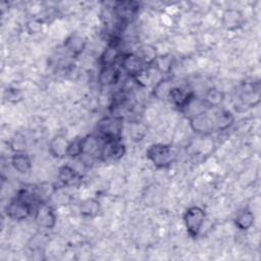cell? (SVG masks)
Instances as JSON below:
<instances>
[{"label": "cell", "mask_w": 261, "mask_h": 261, "mask_svg": "<svg viewBox=\"0 0 261 261\" xmlns=\"http://www.w3.org/2000/svg\"><path fill=\"white\" fill-rule=\"evenodd\" d=\"M123 127V117L111 115L103 117L97 124L98 138L106 141H120Z\"/></svg>", "instance_id": "cell-1"}, {"label": "cell", "mask_w": 261, "mask_h": 261, "mask_svg": "<svg viewBox=\"0 0 261 261\" xmlns=\"http://www.w3.org/2000/svg\"><path fill=\"white\" fill-rule=\"evenodd\" d=\"M146 156L158 168L169 166L174 159L172 148L165 144L151 145L146 151Z\"/></svg>", "instance_id": "cell-2"}, {"label": "cell", "mask_w": 261, "mask_h": 261, "mask_svg": "<svg viewBox=\"0 0 261 261\" xmlns=\"http://www.w3.org/2000/svg\"><path fill=\"white\" fill-rule=\"evenodd\" d=\"M206 218L205 211L199 206H192L184 214V221L190 237H198Z\"/></svg>", "instance_id": "cell-3"}, {"label": "cell", "mask_w": 261, "mask_h": 261, "mask_svg": "<svg viewBox=\"0 0 261 261\" xmlns=\"http://www.w3.org/2000/svg\"><path fill=\"white\" fill-rule=\"evenodd\" d=\"M125 154V146L120 141H106L99 153L104 162H113L121 159Z\"/></svg>", "instance_id": "cell-4"}, {"label": "cell", "mask_w": 261, "mask_h": 261, "mask_svg": "<svg viewBox=\"0 0 261 261\" xmlns=\"http://www.w3.org/2000/svg\"><path fill=\"white\" fill-rule=\"evenodd\" d=\"M35 221L43 228L51 229L56 223V215L53 208L46 203H40L35 209Z\"/></svg>", "instance_id": "cell-5"}, {"label": "cell", "mask_w": 261, "mask_h": 261, "mask_svg": "<svg viewBox=\"0 0 261 261\" xmlns=\"http://www.w3.org/2000/svg\"><path fill=\"white\" fill-rule=\"evenodd\" d=\"M33 209L34 207L16 197L7 205L6 215L12 220L19 221L28 218L31 215Z\"/></svg>", "instance_id": "cell-6"}, {"label": "cell", "mask_w": 261, "mask_h": 261, "mask_svg": "<svg viewBox=\"0 0 261 261\" xmlns=\"http://www.w3.org/2000/svg\"><path fill=\"white\" fill-rule=\"evenodd\" d=\"M139 8L140 4L138 2L119 1L115 3L113 11L120 23H126L136 15Z\"/></svg>", "instance_id": "cell-7"}, {"label": "cell", "mask_w": 261, "mask_h": 261, "mask_svg": "<svg viewBox=\"0 0 261 261\" xmlns=\"http://www.w3.org/2000/svg\"><path fill=\"white\" fill-rule=\"evenodd\" d=\"M208 111L209 110L190 118L191 127L195 132L202 133V134H207V133H211L214 129H216L214 115L208 114Z\"/></svg>", "instance_id": "cell-8"}, {"label": "cell", "mask_w": 261, "mask_h": 261, "mask_svg": "<svg viewBox=\"0 0 261 261\" xmlns=\"http://www.w3.org/2000/svg\"><path fill=\"white\" fill-rule=\"evenodd\" d=\"M121 67L130 77L135 79L145 69V64L138 54L127 53L121 57Z\"/></svg>", "instance_id": "cell-9"}, {"label": "cell", "mask_w": 261, "mask_h": 261, "mask_svg": "<svg viewBox=\"0 0 261 261\" xmlns=\"http://www.w3.org/2000/svg\"><path fill=\"white\" fill-rule=\"evenodd\" d=\"M69 142L62 135H56L49 143V152L55 158H63L67 156Z\"/></svg>", "instance_id": "cell-10"}, {"label": "cell", "mask_w": 261, "mask_h": 261, "mask_svg": "<svg viewBox=\"0 0 261 261\" xmlns=\"http://www.w3.org/2000/svg\"><path fill=\"white\" fill-rule=\"evenodd\" d=\"M244 23V16L240 10L227 9L222 15V25L229 31L241 28Z\"/></svg>", "instance_id": "cell-11"}, {"label": "cell", "mask_w": 261, "mask_h": 261, "mask_svg": "<svg viewBox=\"0 0 261 261\" xmlns=\"http://www.w3.org/2000/svg\"><path fill=\"white\" fill-rule=\"evenodd\" d=\"M120 77V70L115 65L103 66L99 73V83L102 86L115 85Z\"/></svg>", "instance_id": "cell-12"}, {"label": "cell", "mask_w": 261, "mask_h": 261, "mask_svg": "<svg viewBox=\"0 0 261 261\" xmlns=\"http://www.w3.org/2000/svg\"><path fill=\"white\" fill-rule=\"evenodd\" d=\"M193 95H194L193 93H188L180 88L172 87L168 92L167 98L171 103H173L175 106L181 109L188 103V101L192 98Z\"/></svg>", "instance_id": "cell-13"}, {"label": "cell", "mask_w": 261, "mask_h": 261, "mask_svg": "<svg viewBox=\"0 0 261 261\" xmlns=\"http://www.w3.org/2000/svg\"><path fill=\"white\" fill-rule=\"evenodd\" d=\"M11 164L19 173H27L32 168L31 159L24 152H15L11 157Z\"/></svg>", "instance_id": "cell-14"}, {"label": "cell", "mask_w": 261, "mask_h": 261, "mask_svg": "<svg viewBox=\"0 0 261 261\" xmlns=\"http://www.w3.org/2000/svg\"><path fill=\"white\" fill-rule=\"evenodd\" d=\"M254 223V214L250 210H242L234 218V224L239 229L247 230Z\"/></svg>", "instance_id": "cell-15"}, {"label": "cell", "mask_w": 261, "mask_h": 261, "mask_svg": "<svg viewBox=\"0 0 261 261\" xmlns=\"http://www.w3.org/2000/svg\"><path fill=\"white\" fill-rule=\"evenodd\" d=\"M119 47L108 45V47L104 50L101 55V63L102 66H110L115 65L116 59L119 57Z\"/></svg>", "instance_id": "cell-16"}, {"label": "cell", "mask_w": 261, "mask_h": 261, "mask_svg": "<svg viewBox=\"0 0 261 261\" xmlns=\"http://www.w3.org/2000/svg\"><path fill=\"white\" fill-rule=\"evenodd\" d=\"M80 211L84 216H95L100 211V204L96 199H86L81 203Z\"/></svg>", "instance_id": "cell-17"}, {"label": "cell", "mask_w": 261, "mask_h": 261, "mask_svg": "<svg viewBox=\"0 0 261 261\" xmlns=\"http://www.w3.org/2000/svg\"><path fill=\"white\" fill-rule=\"evenodd\" d=\"M215 119V125L216 129H226L232 122H233V116L232 114L227 110H220L216 114H214Z\"/></svg>", "instance_id": "cell-18"}, {"label": "cell", "mask_w": 261, "mask_h": 261, "mask_svg": "<svg viewBox=\"0 0 261 261\" xmlns=\"http://www.w3.org/2000/svg\"><path fill=\"white\" fill-rule=\"evenodd\" d=\"M58 178L64 185H71L79 178V174L69 165H63L58 170Z\"/></svg>", "instance_id": "cell-19"}, {"label": "cell", "mask_w": 261, "mask_h": 261, "mask_svg": "<svg viewBox=\"0 0 261 261\" xmlns=\"http://www.w3.org/2000/svg\"><path fill=\"white\" fill-rule=\"evenodd\" d=\"M147 128L145 124H143L141 121H132V124L129 126V137L133 141L139 142L142 141L146 135Z\"/></svg>", "instance_id": "cell-20"}, {"label": "cell", "mask_w": 261, "mask_h": 261, "mask_svg": "<svg viewBox=\"0 0 261 261\" xmlns=\"http://www.w3.org/2000/svg\"><path fill=\"white\" fill-rule=\"evenodd\" d=\"M139 57L141 58V60L143 61V63L145 65H153L155 59H156V52H155V49L152 47V46H149V45H144L141 50H140V53H139Z\"/></svg>", "instance_id": "cell-21"}, {"label": "cell", "mask_w": 261, "mask_h": 261, "mask_svg": "<svg viewBox=\"0 0 261 261\" xmlns=\"http://www.w3.org/2000/svg\"><path fill=\"white\" fill-rule=\"evenodd\" d=\"M204 100L209 105V107H211V108L212 107H217V106H219L223 102L224 95L219 90L211 89V90H209L207 92L206 97H205Z\"/></svg>", "instance_id": "cell-22"}, {"label": "cell", "mask_w": 261, "mask_h": 261, "mask_svg": "<svg viewBox=\"0 0 261 261\" xmlns=\"http://www.w3.org/2000/svg\"><path fill=\"white\" fill-rule=\"evenodd\" d=\"M67 49L72 53V54H79L83 51L84 46H85V42L83 41V39L81 37L77 36H71L70 38L67 39L66 43L64 44Z\"/></svg>", "instance_id": "cell-23"}, {"label": "cell", "mask_w": 261, "mask_h": 261, "mask_svg": "<svg viewBox=\"0 0 261 261\" xmlns=\"http://www.w3.org/2000/svg\"><path fill=\"white\" fill-rule=\"evenodd\" d=\"M171 85L170 82L168 80H160L154 87V95L159 98V99H163V98H167L168 92L171 89Z\"/></svg>", "instance_id": "cell-24"}, {"label": "cell", "mask_w": 261, "mask_h": 261, "mask_svg": "<svg viewBox=\"0 0 261 261\" xmlns=\"http://www.w3.org/2000/svg\"><path fill=\"white\" fill-rule=\"evenodd\" d=\"M82 154H83V138L75 139L69 142L68 149H67V156L76 157V156H81Z\"/></svg>", "instance_id": "cell-25"}, {"label": "cell", "mask_w": 261, "mask_h": 261, "mask_svg": "<svg viewBox=\"0 0 261 261\" xmlns=\"http://www.w3.org/2000/svg\"><path fill=\"white\" fill-rule=\"evenodd\" d=\"M4 97L7 101L12 102V103H16V102H19L22 99V94L18 89L8 88L4 92Z\"/></svg>", "instance_id": "cell-26"}, {"label": "cell", "mask_w": 261, "mask_h": 261, "mask_svg": "<svg viewBox=\"0 0 261 261\" xmlns=\"http://www.w3.org/2000/svg\"><path fill=\"white\" fill-rule=\"evenodd\" d=\"M25 146V141L22 136L16 135L11 142V149L15 152H23V148Z\"/></svg>", "instance_id": "cell-27"}]
</instances>
